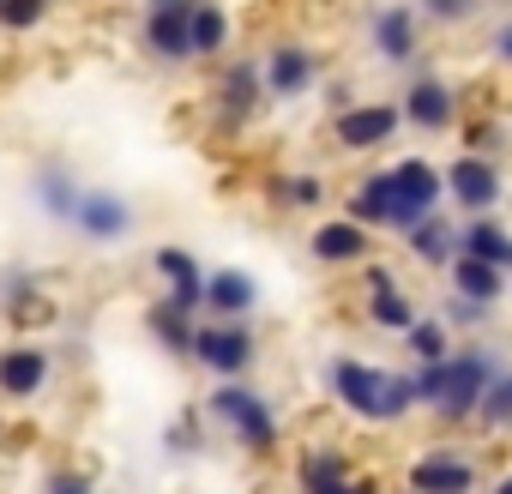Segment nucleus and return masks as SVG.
<instances>
[{"instance_id": "1", "label": "nucleus", "mask_w": 512, "mask_h": 494, "mask_svg": "<svg viewBox=\"0 0 512 494\" xmlns=\"http://www.w3.org/2000/svg\"><path fill=\"white\" fill-rule=\"evenodd\" d=\"M326 386H332V398H338L356 422H404V416L416 410V398H410V374L380 368V362L338 356V362L326 368Z\"/></svg>"}, {"instance_id": "2", "label": "nucleus", "mask_w": 512, "mask_h": 494, "mask_svg": "<svg viewBox=\"0 0 512 494\" xmlns=\"http://www.w3.org/2000/svg\"><path fill=\"white\" fill-rule=\"evenodd\" d=\"M205 416H211L235 446H247V452H272V446L284 440L272 398H260L247 380H217V386L205 392Z\"/></svg>"}, {"instance_id": "3", "label": "nucleus", "mask_w": 512, "mask_h": 494, "mask_svg": "<svg viewBox=\"0 0 512 494\" xmlns=\"http://www.w3.org/2000/svg\"><path fill=\"white\" fill-rule=\"evenodd\" d=\"M193 7L199 0H145L139 55L157 61V67H187L193 61Z\"/></svg>"}, {"instance_id": "4", "label": "nucleus", "mask_w": 512, "mask_h": 494, "mask_svg": "<svg viewBox=\"0 0 512 494\" xmlns=\"http://www.w3.org/2000/svg\"><path fill=\"white\" fill-rule=\"evenodd\" d=\"M193 362L211 380H247V368L260 362V338L247 320H205L193 332Z\"/></svg>"}, {"instance_id": "5", "label": "nucleus", "mask_w": 512, "mask_h": 494, "mask_svg": "<svg viewBox=\"0 0 512 494\" xmlns=\"http://www.w3.org/2000/svg\"><path fill=\"white\" fill-rule=\"evenodd\" d=\"M494 356L488 350H452L446 356V386H440V398H434V416L446 422V428H458V422H470L476 416V404H482V392H488V380H494Z\"/></svg>"}, {"instance_id": "6", "label": "nucleus", "mask_w": 512, "mask_h": 494, "mask_svg": "<svg viewBox=\"0 0 512 494\" xmlns=\"http://www.w3.org/2000/svg\"><path fill=\"white\" fill-rule=\"evenodd\" d=\"M260 73H266V97L272 103H302L320 85V55L308 43H296V37H278V43H266Z\"/></svg>"}, {"instance_id": "7", "label": "nucleus", "mask_w": 512, "mask_h": 494, "mask_svg": "<svg viewBox=\"0 0 512 494\" xmlns=\"http://www.w3.org/2000/svg\"><path fill=\"white\" fill-rule=\"evenodd\" d=\"M440 199H446V169H434L428 157L392 163V229H398V235H404L416 217L440 211Z\"/></svg>"}, {"instance_id": "8", "label": "nucleus", "mask_w": 512, "mask_h": 494, "mask_svg": "<svg viewBox=\"0 0 512 494\" xmlns=\"http://www.w3.org/2000/svg\"><path fill=\"white\" fill-rule=\"evenodd\" d=\"M368 49L386 61V67H416V49H422V13L410 0H386V7L368 13Z\"/></svg>"}, {"instance_id": "9", "label": "nucleus", "mask_w": 512, "mask_h": 494, "mask_svg": "<svg viewBox=\"0 0 512 494\" xmlns=\"http://www.w3.org/2000/svg\"><path fill=\"white\" fill-rule=\"evenodd\" d=\"M260 103H272V97H266V73H260V61L235 55V61L217 73V85H211V115H217L223 127H241V121L260 115Z\"/></svg>"}, {"instance_id": "10", "label": "nucleus", "mask_w": 512, "mask_h": 494, "mask_svg": "<svg viewBox=\"0 0 512 494\" xmlns=\"http://www.w3.org/2000/svg\"><path fill=\"white\" fill-rule=\"evenodd\" d=\"M446 199H452L464 217H488V211L506 199V175H500V163L464 151V157L446 169Z\"/></svg>"}, {"instance_id": "11", "label": "nucleus", "mask_w": 512, "mask_h": 494, "mask_svg": "<svg viewBox=\"0 0 512 494\" xmlns=\"http://www.w3.org/2000/svg\"><path fill=\"white\" fill-rule=\"evenodd\" d=\"M398 127H404V109L398 103H350L344 115H332V139L344 145V151H380V145H392L398 139Z\"/></svg>"}, {"instance_id": "12", "label": "nucleus", "mask_w": 512, "mask_h": 494, "mask_svg": "<svg viewBox=\"0 0 512 494\" xmlns=\"http://www.w3.org/2000/svg\"><path fill=\"white\" fill-rule=\"evenodd\" d=\"M67 229H79L91 247H115V241L133 235V205H127L115 187H85V193H79V211H73Z\"/></svg>"}, {"instance_id": "13", "label": "nucleus", "mask_w": 512, "mask_h": 494, "mask_svg": "<svg viewBox=\"0 0 512 494\" xmlns=\"http://www.w3.org/2000/svg\"><path fill=\"white\" fill-rule=\"evenodd\" d=\"M398 109H404V121L416 133H452L458 127V91L446 79H434V73H416L404 85V103Z\"/></svg>"}, {"instance_id": "14", "label": "nucleus", "mask_w": 512, "mask_h": 494, "mask_svg": "<svg viewBox=\"0 0 512 494\" xmlns=\"http://www.w3.org/2000/svg\"><path fill=\"white\" fill-rule=\"evenodd\" d=\"M404 482H410V494H476V458L440 446V452H422Z\"/></svg>"}, {"instance_id": "15", "label": "nucleus", "mask_w": 512, "mask_h": 494, "mask_svg": "<svg viewBox=\"0 0 512 494\" xmlns=\"http://www.w3.org/2000/svg\"><path fill=\"white\" fill-rule=\"evenodd\" d=\"M308 254H314L320 266H368V260H374V235H368V223H356V217H332V223H320V229L308 235Z\"/></svg>"}, {"instance_id": "16", "label": "nucleus", "mask_w": 512, "mask_h": 494, "mask_svg": "<svg viewBox=\"0 0 512 494\" xmlns=\"http://www.w3.org/2000/svg\"><path fill=\"white\" fill-rule=\"evenodd\" d=\"M151 272L163 278V296H169L175 308H187V314H205V272H199V260L187 254V247L163 241L157 254H151Z\"/></svg>"}, {"instance_id": "17", "label": "nucleus", "mask_w": 512, "mask_h": 494, "mask_svg": "<svg viewBox=\"0 0 512 494\" xmlns=\"http://www.w3.org/2000/svg\"><path fill=\"white\" fill-rule=\"evenodd\" d=\"M79 193H85V181H79L61 157H49V163H37V169H31V199H37V211H43L49 223H73Z\"/></svg>"}, {"instance_id": "18", "label": "nucleus", "mask_w": 512, "mask_h": 494, "mask_svg": "<svg viewBox=\"0 0 512 494\" xmlns=\"http://www.w3.org/2000/svg\"><path fill=\"white\" fill-rule=\"evenodd\" d=\"M253 308H260V284H253V272H241V266L205 272V314L211 320H247Z\"/></svg>"}, {"instance_id": "19", "label": "nucleus", "mask_w": 512, "mask_h": 494, "mask_svg": "<svg viewBox=\"0 0 512 494\" xmlns=\"http://www.w3.org/2000/svg\"><path fill=\"white\" fill-rule=\"evenodd\" d=\"M55 362L43 344H7L0 350V398H37L49 386Z\"/></svg>"}, {"instance_id": "20", "label": "nucleus", "mask_w": 512, "mask_h": 494, "mask_svg": "<svg viewBox=\"0 0 512 494\" xmlns=\"http://www.w3.org/2000/svg\"><path fill=\"white\" fill-rule=\"evenodd\" d=\"M404 247H410V260H422V266H452L458 260V223L428 211V217H416L404 229Z\"/></svg>"}, {"instance_id": "21", "label": "nucleus", "mask_w": 512, "mask_h": 494, "mask_svg": "<svg viewBox=\"0 0 512 494\" xmlns=\"http://www.w3.org/2000/svg\"><path fill=\"white\" fill-rule=\"evenodd\" d=\"M446 272H452V296H464V302H482V308H494V302L506 296V278H512V272H500V266L476 260V254H458Z\"/></svg>"}, {"instance_id": "22", "label": "nucleus", "mask_w": 512, "mask_h": 494, "mask_svg": "<svg viewBox=\"0 0 512 494\" xmlns=\"http://www.w3.org/2000/svg\"><path fill=\"white\" fill-rule=\"evenodd\" d=\"M296 482H302V494H350V458L338 446H314V452H302Z\"/></svg>"}, {"instance_id": "23", "label": "nucleus", "mask_w": 512, "mask_h": 494, "mask_svg": "<svg viewBox=\"0 0 512 494\" xmlns=\"http://www.w3.org/2000/svg\"><path fill=\"white\" fill-rule=\"evenodd\" d=\"M235 43V19L223 0H199L193 7V61H223Z\"/></svg>"}, {"instance_id": "24", "label": "nucleus", "mask_w": 512, "mask_h": 494, "mask_svg": "<svg viewBox=\"0 0 512 494\" xmlns=\"http://www.w3.org/2000/svg\"><path fill=\"white\" fill-rule=\"evenodd\" d=\"M458 254H476V260L512 272V229H500L494 217H464L458 223Z\"/></svg>"}, {"instance_id": "25", "label": "nucleus", "mask_w": 512, "mask_h": 494, "mask_svg": "<svg viewBox=\"0 0 512 494\" xmlns=\"http://www.w3.org/2000/svg\"><path fill=\"white\" fill-rule=\"evenodd\" d=\"M344 217H356V223H368V229H392V169H374V175H362L356 187H350V205H344Z\"/></svg>"}, {"instance_id": "26", "label": "nucleus", "mask_w": 512, "mask_h": 494, "mask_svg": "<svg viewBox=\"0 0 512 494\" xmlns=\"http://www.w3.org/2000/svg\"><path fill=\"white\" fill-rule=\"evenodd\" d=\"M145 332H151L163 350H175V356H193V332H199V320L163 296V302H151V308H145Z\"/></svg>"}, {"instance_id": "27", "label": "nucleus", "mask_w": 512, "mask_h": 494, "mask_svg": "<svg viewBox=\"0 0 512 494\" xmlns=\"http://www.w3.org/2000/svg\"><path fill=\"white\" fill-rule=\"evenodd\" d=\"M266 193H272L278 205H290V211H320V205H326V175L296 169V175H278Z\"/></svg>"}, {"instance_id": "28", "label": "nucleus", "mask_w": 512, "mask_h": 494, "mask_svg": "<svg viewBox=\"0 0 512 494\" xmlns=\"http://www.w3.org/2000/svg\"><path fill=\"white\" fill-rule=\"evenodd\" d=\"M368 320H374L380 332H398V338H404V332L416 326V302H410L398 284H386V290H368Z\"/></svg>"}, {"instance_id": "29", "label": "nucleus", "mask_w": 512, "mask_h": 494, "mask_svg": "<svg viewBox=\"0 0 512 494\" xmlns=\"http://www.w3.org/2000/svg\"><path fill=\"white\" fill-rule=\"evenodd\" d=\"M476 422H482V434H512V368H494V380L476 404Z\"/></svg>"}, {"instance_id": "30", "label": "nucleus", "mask_w": 512, "mask_h": 494, "mask_svg": "<svg viewBox=\"0 0 512 494\" xmlns=\"http://www.w3.org/2000/svg\"><path fill=\"white\" fill-rule=\"evenodd\" d=\"M404 350H410L416 362H446V356H452V326H446V320H416V326L404 332Z\"/></svg>"}, {"instance_id": "31", "label": "nucleus", "mask_w": 512, "mask_h": 494, "mask_svg": "<svg viewBox=\"0 0 512 494\" xmlns=\"http://www.w3.org/2000/svg\"><path fill=\"white\" fill-rule=\"evenodd\" d=\"M55 13V0H0V31H13V37H31L43 19Z\"/></svg>"}, {"instance_id": "32", "label": "nucleus", "mask_w": 512, "mask_h": 494, "mask_svg": "<svg viewBox=\"0 0 512 494\" xmlns=\"http://www.w3.org/2000/svg\"><path fill=\"white\" fill-rule=\"evenodd\" d=\"M410 7H416L428 25H470L488 0H410Z\"/></svg>"}, {"instance_id": "33", "label": "nucleus", "mask_w": 512, "mask_h": 494, "mask_svg": "<svg viewBox=\"0 0 512 494\" xmlns=\"http://www.w3.org/2000/svg\"><path fill=\"white\" fill-rule=\"evenodd\" d=\"M37 302V278L31 272H0V308L7 314H25Z\"/></svg>"}, {"instance_id": "34", "label": "nucleus", "mask_w": 512, "mask_h": 494, "mask_svg": "<svg viewBox=\"0 0 512 494\" xmlns=\"http://www.w3.org/2000/svg\"><path fill=\"white\" fill-rule=\"evenodd\" d=\"M500 145H506L500 121H464V151H476V157H500Z\"/></svg>"}, {"instance_id": "35", "label": "nucleus", "mask_w": 512, "mask_h": 494, "mask_svg": "<svg viewBox=\"0 0 512 494\" xmlns=\"http://www.w3.org/2000/svg\"><path fill=\"white\" fill-rule=\"evenodd\" d=\"M43 494H97V488H91V476H79V470H49V476H43Z\"/></svg>"}, {"instance_id": "36", "label": "nucleus", "mask_w": 512, "mask_h": 494, "mask_svg": "<svg viewBox=\"0 0 512 494\" xmlns=\"http://www.w3.org/2000/svg\"><path fill=\"white\" fill-rule=\"evenodd\" d=\"M494 61H500V67H512V19L494 31Z\"/></svg>"}, {"instance_id": "37", "label": "nucleus", "mask_w": 512, "mask_h": 494, "mask_svg": "<svg viewBox=\"0 0 512 494\" xmlns=\"http://www.w3.org/2000/svg\"><path fill=\"white\" fill-rule=\"evenodd\" d=\"M326 103H332V109H338V115H344V109H350V103H356V91H350V85H326Z\"/></svg>"}, {"instance_id": "38", "label": "nucleus", "mask_w": 512, "mask_h": 494, "mask_svg": "<svg viewBox=\"0 0 512 494\" xmlns=\"http://www.w3.org/2000/svg\"><path fill=\"white\" fill-rule=\"evenodd\" d=\"M494 494H512V470H506V476H500V482H494Z\"/></svg>"}]
</instances>
